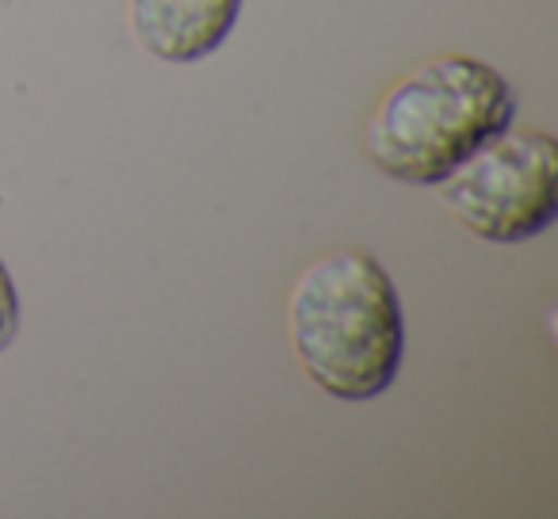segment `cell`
<instances>
[{
	"label": "cell",
	"mask_w": 558,
	"mask_h": 519,
	"mask_svg": "<svg viewBox=\"0 0 558 519\" xmlns=\"http://www.w3.org/2000/svg\"><path fill=\"white\" fill-rule=\"evenodd\" d=\"M436 187L466 233L489 245H520L558 218V146L547 131L509 126Z\"/></svg>",
	"instance_id": "cell-3"
},
{
	"label": "cell",
	"mask_w": 558,
	"mask_h": 519,
	"mask_svg": "<svg viewBox=\"0 0 558 519\" xmlns=\"http://www.w3.org/2000/svg\"><path fill=\"white\" fill-rule=\"evenodd\" d=\"M241 4L245 0H126V24L149 58L192 65L230 39Z\"/></svg>",
	"instance_id": "cell-4"
},
{
	"label": "cell",
	"mask_w": 558,
	"mask_h": 519,
	"mask_svg": "<svg viewBox=\"0 0 558 519\" xmlns=\"http://www.w3.org/2000/svg\"><path fill=\"white\" fill-rule=\"evenodd\" d=\"M517 96L505 73L466 54H440L387 88L364 126V153L390 180L436 187L482 141L509 131Z\"/></svg>",
	"instance_id": "cell-2"
},
{
	"label": "cell",
	"mask_w": 558,
	"mask_h": 519,
	"mask_svg": "<svg viewBox=\"0 0 558 519\" xmlns=\"http://www.w3.org/2000/svg\"><path fill=\"white\" fill-rule=\"evenodd\" d=\"M288 341L337 401L387 394L405 359V313L387 268L356 248L318 256L291 287Z\"/></svg>",
	"instance_id": "cell-1"
},
{
	"label": "cell",
	"mask_w": 558,
	"mask_h": 519,
	"mask_svg": "<svg viewBox=\"0 0 558 519\" xmlns=\"http://www.w3.org/2000/svg\"><path fill=\"white\" fill-rule=\"evenodd\" d=\"M16 333H20V295H16V283H12V272L0 260V351L12 348Z\"/></svg>",
	"instance_id": "cell-5"
}]
</instances>
